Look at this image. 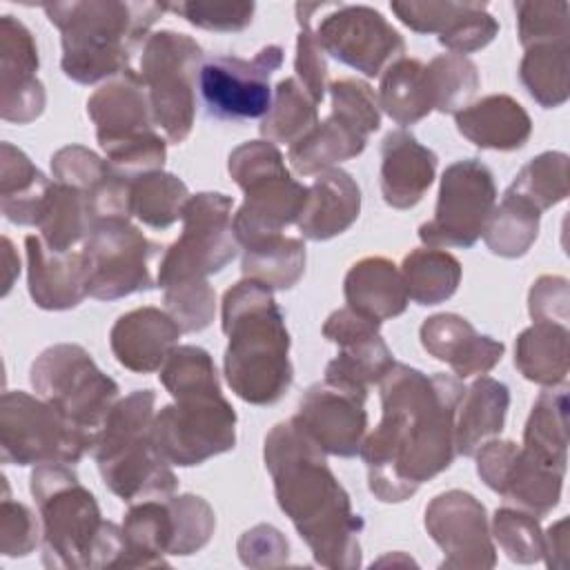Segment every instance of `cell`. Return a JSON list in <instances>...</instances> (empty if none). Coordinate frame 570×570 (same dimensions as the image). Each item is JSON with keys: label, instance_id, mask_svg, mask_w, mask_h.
<instances>
[{"label": "cell", "instance_id": "7dc6e473", "mask_svg": "<svg viewBox=\"0 0 570 570\" xmlns=\"http://www.w3.org/2000/svg\"><path fill=\"white\" fill-rule=\"evenodd\" d=\"M514 13L523 49L570 40V4L563 0H519Z\"/></svg>", "mask_w": 570, "mask_h": 570}, {"label": "cell", "instance_id": "f1b7e54d", "mask_svg": "<svg viewBox=\"0 0 570 570\" xmlns=\"http://www.w3.org/2000/svg\"><path fill=\"white\" fill-rule=\"evenodd\" d=\"M454 122L472 145L494 151L521 149L532 134L528 111L508 94H490L470 102L454 114Z\"/></svg>", "mask_w": 570, "mask_h": 570}, {"label": "cell", "instance_id": "ee69618b", "mask_svg": "<svg viewBox=\"0 0 570 570\" xmlns=\"http://www.w3.org/2000/svg\"><path fill=\"white\" fill-rule=\"evenodd\" d=\"M189 200L187 185L169 174V171H147L131 178L129 185V203L131 216H136L142 225L154 229H165L174 225L185 203Z\"/></svg>", "mask_w": 570, "mask_h": 570}, {"label": "cell", "instance_id": "9f6ffc18", "mask_svg": "<svg viewBox=\"0 0 570 570\" xmlns=\"http://www.w3.org/2000/svg\"><path fill=\"white\" fill-rule=\"evenodd\" d=\"M238 557L249 568H274L289 559V543L274 525L258 523L245 530L236 543Z\"/></svg>", "mask_w": 570, "mask_h": 570}, {"label": "cell", "instance_id": "8992f818", "mask_svg": "<svg viewBox=\"0 0 570 570\" xmlns=\"http://www.w3.org/2000/svg\"><path fill=\"white\" fill-rule=\"evenodd\" d=\"M156 394L134 390L118 399L94 441V459L105 485L127 503L167 499L178 490V476L154 445Z\"/></svg>", "mask_w": 570, "mask_h": 570}, {"label": "cell", "instance_id": "6f0895ef", "mask_svg": "<svg viewBox=\"0 0 570 570\" xmlns=\"http://www.w3.org/2000/svg\"><path fill=\"white\" fill-rule=\"evenodd\" d=\"M528 312L534 323H561L568 325L570 316V285L566 276L543 274L528 294Z\"/></svg>", "mask_w": 570, "mask_h": 570}, {"label": "cell", "instance_id": "9c48e42d", "mask_svg": "<svg viewBox=\"0 0 570 570\" xmlns=\"http://www.w3.org/2000/svg\"><path fill=\"white\" fill-rule=\"evenodd\" d=\"M174 403L154 416L151 439L169 465L191 468L234 450L236 412L223 396L220 381L171 392Z\"/></svg>", "mask_w": 570, "mask_h": 570}, {"label": "cell", "instance_id": "94428289", "mask_svg": "<svg viewBox=\"0 0 570 570\" xmlns=\"http://www.w3.org/2000/svg\"><path fill=\"white\" fill-rule=\"evenodd\" d=\"M2 261H4V289H2V294L7 296L11 285H13V281H16V276L20 274V258L13 252V245H11V240L7 236L2 238Z\"/></svg>", "mask_w": 570, "mask_h": 570}, {"label": "cell", "instance_id": "816d5d0a", "mask_svg": "<svg viewBox=\"0 0 570 570\" xmlns=\"http://www.w3.org/2000/svg\"><path fill=\"white\" fill-rule=\"evenodd\" d=\"M165 312L183 332H200L209 327L216 314V294L207 281H191L165 287Z\"/></svg>", "mask_w": 570, "mask_h": 570}, {"label": "cell", "instance_id": "7402d4cb", "mask_svg": "<svg viewBox=\"0 0 570 570\" xmlns=\"http://www.w3.org/2000/svg\"><path fill=\"white\" fill-rule=\"evenodd\" d=\"M38 47L24 22L4 13L0 18V116L27 125L42 116L45 85L38 80Z\"/></svg>", "mask_w": 570, "mask_h": 570}, {"label": "cell", "instance_id": "f35d334b", "mask_svg": "<svg viewBox=\"0 0 570 570\" xmlns=\"http://www.w3.org/2000/svg\"><path fill=\"white\" fill-rule=\"evenodd\" d=\"M91 225L94 223L82 191L53 180L36 223L42 243L53 252H71L76 243L89 236Z\"/></svg>", "mask_w": 570, "mask_h": 570}, {"label": "cell", "instance_id": "f907efd6", "mask_svg": "<svg viewBox=\"0 0 570 570\" xmlns=\"http://www.w3.org/2000/svg\"><path fill=\"white\" fill-rule=\"evenodd\" d=\"M169 505L176 521V539L171 554L187 557L203 550L216 530L214 508L198 494H171Z\"/></svg>", "mask_w": 570, "mask_h": 570}, {"label": "cell", "instance_id": "11a10c76", "mask_svg": "<svg viewBox=\"0 0 570 570\" xmlns=\"http://www.w3.org/2000/svg\"><path fill=\"white\" fill-rule=\"evenodd\" d=\"M167 11L178 13L180 18H185L194 27H200V29H207V31L232 33V31H243L245 27L252 24L256 4L254 2H200V0H189V2L167 4Z\"/></svg>", "mask_w": 570, "mask_h": 570}, {"label": "cell", "instance_id": "f546056e", "mask_svg": "<svg viewBox=\"0 0 570 570\" xmlns=\"http://www.w3.org/2000/svg\"><path fill=\"white\" fill-rule=\"evenodd\" d=\"M343 294L347 307L379 323L401 316L410 303L401 269L385 256L356 261L343 278Z\"/></svg>", "mask_w": 570, "mask_h": 570}, {"label": "cell", "instance_id": "60d3db41", "mask_svg": "<svg viewBox=\"0 0 570 570\" xmlns=\"http://www.w3.org/2000/svg\"><path fill=\"white\" fill-rule=\"evenodd\" d=\"M401 276L416 305H439L459 289L461 263L445 249L419 247L403 258Z\"/></svg>", "mask_w": 570, "mask_h": 570}, {"label": "cell", "instance_id": "44dd1931", "mask_svg": "<svg viewBox=\"0 0 570 570\" xmlns=\"http://www.w3.org/2000/svg\"><path fill=\"white\" fill-rule=\"evenodd\" d=\"M379 330V321L352 307L332 312L323 323V336L338 345V354L325 365V379L365 394L374 383H381L396 361Z\"/></svg>", "mask_w": 570, "mask_h": 570}, {"label": "cell", "instance_id": "277c9868", "mask_svg": "<svg viewBox=\"0 0 570 570\" xmlns=\"http://www.w3.org/2000/svg\"><path fill=\"white\" fill-rule=\"evenodd\" d=\"M42 525L47 568H118L125 550L122 525L105 521L96 497L65 463L36 465L29 476Z\"/></svg>", "mask_w": 570, "mask_h": 570}, {"label": "cell", "instance_id": "7a4b0ae2", "mask_svg": "<svg viewBox=\"0 0 570 570\" xmlns=\"http://www.w3.org/2000/svg\"><path fill=\"white\" fill-rule=\"evenodd\" d=\"M274 497L318 566L354 570L361 566L363 519L352 510L347 490L327 465L325 452L294 423H276L263 445Z\"/></svg>", "mask_w": 570, "mask_h": 570}, {"label": "cell", "instance_id": "d590c367", "mask_svg": "<svg viewBox=\"0 0 570 570\" xmlns=\"http://www.w3.org/2000/svg\"><path fill=\"white\" fill-rule=\"evenodd\" d=\"M379 107L401 127L423 120L434 111L428 67L419 58H399L379 82Z\"/></svg>", "mask_w": 570, "mask_h": 570}, {"label": "cell", "instance_id": "bcb514c9", "mask_svg": "<svg viewBox=\"0 0 570 570\" xmlns=\"http://www.w3.org/2000/svg\"><path fill=\"white\" fill-rule=\"evenodd\" d=\"M510 191L530 200L539 212L566 200L568 196V154L543 151L530 158L514 176Z\"/></svg>", "mask_w": 570, "mask_h": 570}, {"label": "cell", "instance_id": "681fc988", "mask_svg": "<svg viewBox=\"0 0 570 570\" xmlns=\"http://www.w3.org/2000/svg\"><path fill=\"white\" fill-rule=\"evenodd\" d=\"M296 20H298V36H296V58H294V71L298 85L312 96L316 105L323 102L325 89H327V60L325 51L321 49L312 20L316 11V2H298L294 7Z\"/></svg>", "mask_w": 570, "mask_h": 570}, {"label": "cell", "instance_id": "ab89813d", "mask_svg": "<svg viewBox=\"0 0 570 570\" xmlns=\"http://www.w3.org/2000/svg\"><path fill=\"white\" fill-rule=\"evenodd\" d=\"M519 78L541 107H561L570 96V40L528 47L519 62Z\"/></svg>", "mask_w": 570, "mask_h": 570}, {"label": "cell", "instance_id": "d6a6232c", "mask_svg": "<svg viewBox=\"0 0 570 570\" xmlns=\"http://www.w3.org/2000/svg\"><path fill=\"white\" fill-rule=\"evenodd\" d=\"M510 407V390L492 376L474 379L465 390L454 416L456 454L474 456L490 439L499 436Z\"/></svg>", "mask_w": 570, "mask_h": 570}, {"label": "cell", "instance_id": "91938a15", "mask_svg": "<svg viewBox=\"0 0 570 570\" xmlns=\"http://www.w3.org/2000/svg\"><path fill=\"white\" fill-rule=\"evenodd\" d=\"M543 559L548 568H568V519H559L543 532Z\"/></svg>", "mask_w": 570, "mask_h": 570}, {"label": "cell", "instance_id": "ffe728a7", "mask_svg": "<svg viewBox=\"0 0 570 570\" xmlns=\"http://www.w3.org/2000/svg\"><path fill=\"white\" fill-rule=\"evenodd\" d=\"M365 392L323 379L305 390L292 423L325 454L350 459L367 434Z\"/></svg>", "mask_w": 570, "mask_h": 570}, {"label": "cell", "instance_id": "4316f807", "mask_svg": "<svg viewBox=\"0 0 570 570\" xmlns=\"http://www.w3.org/2000/svg\"><path fill=\"white\" fill-rule=\"evenodd\" d=\"M436 154L407 129L385 134L381 142V194L394 209H410L430 189L436 176Z\"/></svg>", "mask_w": 570, "mask_h": 570}, {"label": "cell", "instance_id": "1f68e13d", "mask_svg": "<svg viewBox=\"0 0 570 570\" xmlns=\"http://www.w3.org/2000/svg\"><path fill=\"white\" fill-rule=\"evenodd\" d=\"M125 550L118 568L167 566L174 550L176 521L167 499H145L129 505L122 521Z\"/></svg>", "mask_w": 570, "mask_h": 570}, {"label": "cell", "instance_id": "8fae6325", "mask_svg": "<svg viewBox=\"0 0 570 570\" xmlns=\"http://www.w3.org/2000/svg\"><path fill=\"white\" fill-rule=\"evenodd\" d=\"M96 432L69 423L51 403L22 390L0 399V459L9 465H76L94 450Z\"/></svg>", "mask_w": 570, "mask_h": 570}, {"label": "cell", "instance_id": "c3c4849f", "mask_svg": "<svg viewBox=\"0 0 570 570\" xmlns=\"http://www.w3.org/2000/svg\"><path fill=\"white\" fill-rule=\"evenodd\" d=\"M492 534L505 557L514 563H537L543 559V530L539 517L519 508H499L492 519Z\"/></svg>", "mask_w": 570, "mask_h": 570}, {"label": "cell", "instance_id": "e0dca14e", "mask_svg": "<svg viewBox=\"0 0 570 570\" xmlns=\"http://www.w3.org/2000/svg\"><path fill=\"white\" fill-rule=\"evenodd\" d=\"M283 65V49L265 45L252 60L209 56L200 65L198 87L207 111L220 120L263 118L272 107L269 78Z\"/></svg>", "mask_w": 570, "mask_h": 570}, {"label": "cell", "instance_id": "5bb4252c", "mask_svg": "<svg viewBox=\"0 0 570 570\" xmlns=\"http://www.w3.org/2000/svg\"><path fill=\"white\" fill-rule=\"evenodd\" d=\"M497 205L492 169L479 158H461L441 176L434 216L419 227L425 247H472Z\"/></svg>", "mask_w": 570, "mask_h": 570}, {"label": "cell", "instance_id": "74e56055", "mask_svg": "<svg viewBox=\"0 0 570 570\" xmlns=\"http://www.w3.org/2000/svg\"><path fill=\"white\" fill-rule=\"evenodd\" d=\"M521 448L543 463L566 472L568 465V390H543L525 421Z\"/></svg>", "mask_w": 570, "mask_h": 570}, {"label": "cell", "instance_id": "680465c9", "mask_svg": "<svg viewBox=\"0 0 570 570\" xmlns=\"http://www.w3.org/2000/svg\"><path fill=\"white\" fill-rule=\"evenodd\" d=\"M465 2L454 0H428V2H392V13L416 33H436L441 36L450 22L463 11Z\"/></svg>", "mask_w": 570, "mask_h": 570}, {"label": "cell", "instance_id": "cb8c5ba5", "mask_svg": "<svg viewBox=\"0 0 570 570\" xmlns=\"http://www.w3.org/2000/svg\"><path fill=\"white\" fill-rule=\"evenodd\" d=\"M419 336L423 350L436 361L448 363L456 379L488 374L505 352L501 341L479 334L468 318L452 312L425 318Z\"/></svg>", "mask_w": 570, "mask_h": 570}, {"label": "cell", "instance_id": "52a82bcc", "mask_svg": "<svg viewBox=\"0 0 570 570\" xmlns=\"http://www.w3.org/2000/svg\"><path fill=\"white\" fill-rule=\"evenodd\" d=\"M87 114L96 125L98 145L109 165L136 178L158 171L167 158V142L156 134L147 89L134 69L100 85L87 98Z\"/></svg>", "mask_w": 570, "mask_h": 570}, {"label": "cell", "instance_id": "7bdbcfd3", "mask_svg": "<svg viewBox=\"0 0 570 570\" xmlns=\"http://www.w3.org/2000/svg\"><path fill=\"white\" fill-rule=\"evenodd\" d=\"M318 125V105L298 85L296 78H285L274 87L272 107L261 118V136L274 145L292 147Z\"/></svg>", "mask_w": 570, "mask_h": 570}, {"label": "cell", "instance_id": "603a6c76", "mask_svg": "<svg viewBox=\"0 0 570 570\" xmlns=\"http://www.w3.org/2000/svg\"><path fill=\"white\" fill-rule=\"evenodd\" d=\"M51 176L56 183L76 187L87 198L91 223L131 216L129 185L131 178L116 171L107 158L82 145L60 147L51 156ZM91 225V227H94Z\"/></svg>", "mask_w": 570, "mask_h": 570}, {"label": "cell", "instance_id": "d6986e66", "mask_svg": "<svg viewBox=\"0 0 570 570\" xmlns=\"http://www.w3.org/2000/svg\"><path fill=\"white\" fill-rule=\"evenodd\" d=\"M425 530L443 550L441 568L490 570L497 550L483 503L465 490H445L425 505Z\"/></svg>", "mask_w": 570, "mask_h": 570}, {"label": "cell", "instance_id": "db71d44e", "mask_svg": "<svg viewBox=\"0 0 570 570\" xmlns=\"http://www.w3.org/2000/svg\"><path fill=\"white\" fill-rule=\"evenodd\" d=\"M2 503H0V552L4 557H27L42 541V525L36 514L20 501L9 497L7 479L2 476Z\"/></svg>", "mask_w": 570, "mask_h": 570}, {"label": "cell", "instance_id": "7c38bea8", "mask_svg": "<svg viewBox=\"0 0 570 570\" xmlns=\"http://www.w3.org/2000/svg\"><path fill=\"white\" fill-rule=\"evenodd\" d=\"M232 196L223 191H200L189 196L183 207L180 236L167 247L158 265L156 285L160 289L207 281V276L227 267L240 245L232 225Z\"/></svg>", "mask_w": 570, "mask_h": 570}, {"label": "cell", "instance_id": "4fadbf2b", "mask_svg": "<svg viewBox=\"0 0 570 570\" xmlns=\"http://www.w3.org/2000/svg\"><path fill=\"white\" fill-rule=\"evenodd\" d=\"M29 381L40 399L69 423L89 432L100 430L120 392L118 383L76 343H56L42 350L31 363Z\"/></svg>", "mask_w": 570, "mask_h": 570}, {"label": "cell", "instance_id": "3957f363", "mask_svg": "<svg viewBox=\"0 0 570 570\" xmlns=\"http://www.w3.org/2000/svg\"><path fill=\"white\" fill-rule=\"evenodd\" d=\"M220 325L227 336L223 374L232 392L249 405H274L292 381L289 332L285 316L265 285L243 278L220 303Z\"/></svg>", "mask_w": 570, "mask_h": 570}, {"label": "cell", "instance_id": "484cf974", "mask_svg": "<svg viewBox=\"0 0 570 570\" xmlns=\"http://www.w3.org/2000/svg\"><path fill=\"white\" fill-rule=\"evenodd\" d=\"M27 287L40 309L62 312L80 305L87 292L85 261L80 252H53L40 236H24Z\"/></svg>", "mask_w": 570, "mask_h": 570}, {"label": "cell", "instance_id": "e575fe53", "mask_svg": "<svg viewBox=\"0 0 570 570\" xmlns=\"http://www.w3.org/2000/svg\"><path fill=\"white\" fill-rule=\"evenodd\" d=\"M568 325L532 323L517 336L514 365L532 383L543 387L566 385L568 379Z\"/></svg>", "mask_w": 570, "mask_h": 570}, {"label": "cell", "instance_id": "9a60e30c", "mask_svg": "<svg viewBox=\"0 0 570 570\" xmlns=\"http://www.w3.org/2000/svg\"><path fill=\"white\" fill-rule=\"evenodd\" d=\"M160 245L125 218L96 223L82 243L87 292L98 301H116L156 287L149 261Z\"/></svg>", "mask_w": 570, "mask_h": 570}, {"label": "cell", "instance_id": "6da1fadb", "mask_svg": "<svg viewBox=\"0 0 570 570\" xmlns=\"http://www.w3.org/2000/svg\"><path fill=\"white\" fill-rule=\"evenodd\" d=\"M379 385L381 421L358 454L370 492L383 503H401L452 465L454 416L465 387L456 376H428L405 363H394Z\"/></svg>", "mask_w": 570, "mask_h": 570}, {"label": "cell", "instance_id": "d4e9b609", "mask_svg": "<svg viewBox=\"0 0 570 570\" xmlns=\"http://www.w3.org/2000/svg\"><path fill=\"white\" fill-rule=\"evenodd\" d=\"M180 334L183 330L165 309L145 305L118 316L109 330V347L125 370L149 374L163 367Z\"/></svg>", "mask_w": 570, "mask_h": 570}, {"label": "cell", "instance_id": "30bf717a", "mask_svg": "<svg viewBox=\"0 0 570 570\" xmlns=\"http://www.w3.org/2000/svg\"><path fill=\"white\" fill-rule=\"evenodd\" d=\"M203 60L200 45L191 36L171 29L149 33L142 45L138 73L147 89L154 122L174 145L191 134Z\"/></svg>", "mask_w": 570, "mask_h": 570}, {"label": "cell", "instance_id": "ac0fdd59", "mask_svg": "<svg viewBox=\"0 0 570 570\" xmlns=\"http://www.w3.org/2000/svg\"><path fill=\"white\" fill-rule=\"evenodd\" d=\"M474 456L481 481L514 508L541 519L559 505L566 472L532 456L514 441L494 436Z\"/></svg>", "mask_w": 570, "mask_h": 570}, {"label": "cell", "instance_id": "83f0119b", "mask_svg": "<svg viewBox=\"0 0 570 570\" xmlns=\"http://www.w3.org/2000/svg\"><path fill=\"white\" fill-rule=\"evenodd\" d=\"M361 214V189L352 174L332 167L316 174L296 220L303 238L330 240L347 232Z\"/></svg>", "mask_w": 570, "mask_h": 570}, {"label": "cell", "instance_id": "836d02e7", "mask_svg": "<svg viewBox=\"0 0 570 570\" xmlns=\"http://www.w3.org/2000/svg\"><path fill=\"white\" fill-rule=\"evenodd\" d=\"M51 183L22 149L0 145V212L9 223L36 227Z\"/></svg>", "mask_w": 570, "mask_h": 570}, {"label": "cell", "instance_id": "5b68a950", "mask_svg": "<svg viewBox=\"0 0 570 570\" xmlns=\"http://www.w3.org/2000/svg\"><path fill=\"white\" fill-rule=\"evenodd\" d=\"M62 42L60 67L80 85L111 80L131 69V53L145 45L154 22L167 11L160 2L71 0L42 4Z\"/></svg>", "mask_w": 570, "mask_h": 570}, {"label": "cell", "instance_id": "8d00e7d4", "mask_svg": "<svg viewBox=\"0 0 570 570\" xmlns=\"http://www.w3.org/2000/svg\"><path fill=\"white\" fill-rule=\"evenodd\" d=\"M243 278L256 281L267 289H289L305 272V243L296 236H265L240 245Z\"/></svg>", "mask_w": 570, "mask_h": 570}, {"label": "cell", "instance_id": "ba28073f", "mask_svg": "<svg viewBox=\"0 0 570 570\" xmlns=\"http://www.w3.org/2000/svg\"><path fill=\"white\" fill-rule=\"evenodd\" d=\"M227 171L245 191V200L232 218L238 245L283 234L298 220L307 187L292 178L274 142L261 138L238 145L227 158Z\"/></svg>", "mask_w": 570, "mask_h": 570}, {"label": "cell", "instance_id": "f6af8a7d", "mask_svg": "<svg viewBox=\"0 0 570 570\" xmlns=\"http://www.w3.org/2000/svg\"><path fill=\"white\" fill-rule=\"evenodd\" d=\"M434 109L441 114H456L465 109L481 87L476 65L461 53H441L428 65Z\"/></svg>", "mask_w": 570, "mask_h": 570}, {"label": "cell", "instance_id": "2e32d148", "mask_svg": "<svg viewBox=\"0 0 570 570\" xmlns=\"http://www.w3.org/2000/svg\"><path fill=\"white\" fill-rule=\"evenodd\" d=\"M318 16L312 29L321 49L367 78L381 76L405 53L403 36L374 7L323 2Z\"/></svg>", "mask_w": 570, "mask_h": 570}, {"label": "cell", "instance_id": "4dcf8cb0", "mask_svg": "<svg viewBox=\"0 0 570 570\" xmlns=\"http://www.w3.org/2000/svg\"><path fill=\"white\" fill-rule=\"evenodd\" d=\"M370 131L347 114L332 109L309 134L287 149L292 169L301 176H316L336 163L356 158L367 145Z\"/></svg>", "mask_w": 570, "mask_h": 570}, {"label": "cell", "instance_id": "b9f144b4", "mask_svg": "<svg viewBox=\"0 0 570 570\" xmlns=\"http://www.w3.org/2000/svg\"><path fill=\"white\" fill-rule=\"evenodd\" d=\"M539 220L541 212L530 200L505 189L501 203L494 205L481 236L492 254L503 258H519L537 240Z\"/></svg>", "mask_w": 570, "mask_h": 570}, {"label": "cell", "instance_id": "f5cc1de1", "mask_svg": "<svg viewBox=\"0 0 570 570\" xmlns=\"http://www.w3.org/2000/svg\"><path fill=\"white\" fill-rule=\"evenodd\" d=\"M499 33V22L488 13V2H465L463 11L439 36L450 53H472L488 47Z\"/></svg>", "mask_w": 570, "mask_h": 570}]
</instances>
